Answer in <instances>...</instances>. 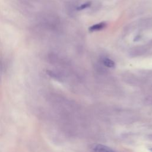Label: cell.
Wrapping results in <instances>:
<instances>
[{
    "label": "cell",
    "mask_w": 152,
    "mask_h": 152,
    "mask_svg": "<svg viewBox=\"0 0 152 152\" xmlns=\"http://www.w3.org/2000/svg\"><path fill=\"white\" fill-rule=\"evenodd\" d=\"M93 151L94 152H115L109 147L102 144H97L94 146Z\"/></svg>",
    "instance_id": "6da1fadb"
},
{
    "label": "cell",
    "mask_w": 152,
    "mask_h": 152,
    "mask_svg": "<svg viewBox=\"0 0 152 152\" xmlns=\"http://www.w3.org/2000/svg\"><path fill=\"white\" fill-rule=\"evenodd\" d=\"M103 64L107 66V67H109V68H113L115 66V62L111 60L109 58H104L103 59Z\"/></svg>",
    "instance_id": "3957f363"
},
{
    "label": "cell",
    "mask_w": 152,
    "mask_h": 152,
    "mask_svg": "<svg viewBox=\"0 0 152 152\" xmlns=\"http://www.w3.org/2000/svg\"><path fill=\"white\" fill-rule=\"evenodd\" d=\"M106 26V23L104 22H102L96 24H94L93 26H91L89 28V31H98V30H100L101 29L103 28L105 26Z\"/></svg>",
    "instance_id": "7a4b0ae2"
},
{
    "label": "cell",
    "mask_w": 152,
    "mask_h": 152,
    "mask_svg": "<svg viewBox=\"0 0 152 152\" xmlns=\"http://www.w3.org/2000/svg\"><path fill=\"white\" fill-rule=\"evenodd\" d=\"M2 71H3V62H2V59L1 58H0V78H1V76L2 74Z\"/></svg>",
    "instance_id": "5b68a950"
},
{
    "label": "cell",
    "mask_w": 152,
    "mask_h": 152,
    "mask_svg": "<svg viewBox=\"0 0 152 152\" xmlns=\"http://www.w3.org/2000/svg\"><path fill=\"white\" fill-rule=\"evenodd\" d=\"M91 5V2H87L86 3H84V4H82L81 5H80V7H78L77 8V10H81L85 8H87L88 7H89Z\"/></svg>",
    "instance_id": "277c9868"
}]
</instances>
